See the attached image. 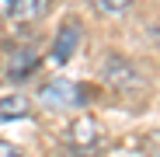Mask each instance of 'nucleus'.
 Returning a JSON list of instances; mask_svg holds the SVG:
<instances>
[{
	"label": "nucleus",
	"mask_w": 160,
	"mask_h": 157,
	"mask_svg": "<svg viewBox=\"0 0 160 157\" xmlns=\"http://www.w3.org/2000/svg\"><path fill=\"white\" fill-rule=\"evenodd\" d=\"M70 147H73V154L77 157H94L98 154V147H101V129H98V122L91 119V115H80L73 126H70Z\"/></svg>",
	"instance_id": "1"
},
{
	"label": "nucleus",
	"mask_w": 160,
	"mask_h": 157,
	"mask_svg": "<svg viewBox=\"0 0 160 157\" xmlns=\"http://www.w3.org/2000/svg\"><path fill=\"white\" fill-rule=\"evenodd\" d=\"M42 105H49V108H77V105H84V91L73 81H49L42 87Z\"/></svg>",
	"instance_id": "2"
},
{
	"label": "nucleus",
	"mask_w": 160,
	"mask_h": 157,
	"mask_svg": "<svg viewBox=\"0 0 160 157\" xmlns=\"http://www.w3.org/2000/svg\"><path fill=\"white\" fill-rule=\"evenodd\" d=\"M104 81H108L112 87H139L143 77H139V70L125 56H108L104 60Z\"/></svg>",
	"instance_id": "3"
},
{
	"label": "nucleus",
	"mask_w": 160,
	"mask_h": 157,
	"mask_svg": "<svg viewBox=\"0 0 160 157\" xmlns=\"http://www.w3.org/2000/svg\"><path fill=\"white\" fill-rule=\"evenodd\" d=\"M80 45V28L77 24H66V28L56 35V45H52V60L56 63H70L73 60V52Z\"/></svg>",
	"instance_id": "4"
},
{
	"label": "nucleus",
	"mask_w": 160,
	"mask_h": 157,
	"mask_svg": "<svg viewBox=\"0 0 160 157\" xmlns=\"http://www.w3.org/2000/svg\"><path fill=\"white\" fill-rule=\"evenodd\" d=\"M28 108H32V101L24 98V94L0 98V119H21V115H28Z\"/></svg>",
	"instance_id": "5"
},
{
	"label": "nucleus",
	"mask_w": 160,
	"mask_h": 157,
	"mask_svg": "<svg viewBox=\"0 0 160 157\" xmlns=\"http://www.w3.org/2000/svg\"><path fill=\"white\" fill-rule=\"evenodd\" d=\"M49 14V0H18L14 4V18L21 21H38Z\"/></svg>",
	"instance_id": "6"
},
{
	"label": "nucleus",
	"mask_w": 160,
	"mask_h": 157,
	"mask_svg": "<svg viewBox=\"0 0 160 157\" xmlns=\"http://www.w3.org/2000/svg\"><path fill=\"white\" fill-rule=\"evenodd\" d=\"M35 66H38V56H35L32 49H24V52H18V56H11V77H28Z\"/></svg>",
	"instance_id": "7"
},
{
	"label": "nucleus",
	"mask_w": 160,
	"mask_h": 157,
	"mask_svg": "<svg viewBox=\"0 0 160 157\" xmlns=\"http://www.w3.org/2000/svg\"><path fill=\"white\" fill-rule=\"evenodd\" d=\"M91 7L98 14H104V18H118V14H125L132 7V0H91Z\"/></svg>",
	"instance_id": "8"
},
{
	"label": "nucleus",
	"mask_w": 160,
	"mask_h": 157,
	"mask_svg": "<svg viewBox=\"0 0 160 157\" xmlns=\"http://www.w3.org/2000/svg\"><path fill=\"white\" fill-rule=\"evenodd\" d=\"M14 4H18V0H0V21L14 14Z\"/></svg>",
	"instance_id": "9"
},
{
	"label": "nucleus",
	"mask_w": 160,
	"mask_h": 157,
	"mask_svg": "<svg viewBox=\"0 0 160 157\" xmlns=\"http://www.w3.org/2000/svg\"><path fill=\"white\" fill-rule=\"evenodd\" d=\"M0 157H18V150H14L7 140H0Z\"/></svg>",
	"instance_id": "10"
}]
</instances>
